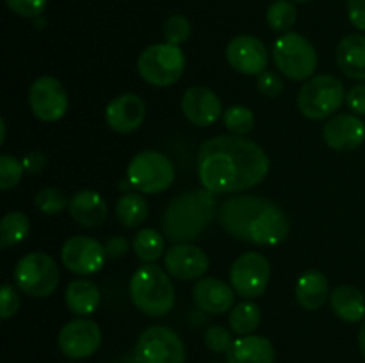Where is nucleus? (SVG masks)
Returning <instances> with one entry per match:
<instances>
[{
	"label": "nucleus",
	"mask_w": 365,
	"mask_h": 363,
	"mask_svg": "<svg viewBox=\"0 0 365 363\" xmlns=\"http://www.w3.org/2000/svg\"><path fill=\"white\" fill-rule=\"evenodd\" d=\"M225 56L230 68L242 75H260L269 64L267 46L255 36H235L228 43Z\"/></svg>",
	"instance_id": "15"
},
{
	"label": "nucleus",
	"mask_w": 365,
	"mask_h": 363,
	"mask_svg": "<svg viewBox=\"0 0 365 363\" xmlns=\"http://www.w3.org/2000/svg\"><path fill=\"white\" fill-rule=\"evenodd\" d=\"M269 157L245 135L207 139L198 152V178L214 194L241 192L262 184L269 173Z\"/></svg>",
	"instance_id": "1"
},
{
	"label": "nucleus",
	"mask_w": 365,
	"mask_h": 363,
	"mask_svg": "<svg viewBox=\"0 0 365 363\" xmlns=\"http://www.w3.org/2000/svg\"><path fill=\"white\" fill-rule=\"evenodd\" d=\"M349 21L365 32V0H348Z\"/></svg>",
	"instance_id": "43"
},
{
	"label": "nucleus",
	"mask_w": 365,
	"mask_h": 363,
	"mask_svg": "<svg viewBox=\"0 0 365 363\" xmlns=\"http://www.w3.org/2000/svg\"><path fill=\"white\" fill-rule=\"evenodd\" d=\"M146 117V105L135 93H123L110 100L106 109V121L110 130L118 134H130L143 125Z\"/></svg>",
	"instance_id": "19"
},
{
	"label": "nucleus",
	"mask_w": 365,
	"mask_h": 363,
	"mask_svg": "<svg viewBox=\"0 0 365 363\" xmlns=\"http://www.w3.org/2000/svg\"><path fill=\"white\" fill-rule=\"evenodd\" d=\"M68 212L78 226L96 228L107 219L109 206H107V201L100 192L84 189V191H78L71 196Z\"/></svg>",
	"instance_id": "22"
},
{
	"label": "nucleus",
	"mask_w": 365,
	"mask_h": 363,
	"mask_svg": "<svg viewBox=\"0 0 365 363\" xmlns=\"http://www.w3.org/2000/svg\"><path fill=\"white\" fill-rule=\"evenodd\" d=\"M185 71V56L180 46L171 43L150 45L138 59V73L146 84L168 88L177 84Z\"/></svg>",
	"instance_id": "6"
},
{
	"label": "nucleus",
	"mask_w": 365,
	"mask_h": 363,
	"mask_svg": "<svg viewBox=\"0 0 365 363\" xmlns=\"http://www.w3.org/2000/svg\"><path fill=\"white\" fill-rule=\"evenodd\" d=\"M102 344L100 326L91 319L78 317L64 324L57 337L61 352L71 359H86L95 354Z\"/></svg>",
	"instance_id": "13"
},
{
	"label": "nucleus",
	"mask_w": 365,
	"mask_h": 363,
	"mask_svg": "<svg viewBox=\"0 0 365 363\" xmlns=\"http://www.w3.org/2000/svg\"><path fill=\"white\" fill-rule=\"evenodd\" d=\"M182 112L185 120L191 121L196 127H210L221 117L223 103L220 96L207 85H192L182 96Z\"/></svg>",
	"instance_id": "18"
},
{
	"label": "nucleus",
	"mask_w": 365,
	"mask_h": 363,
	"mask_svg": "<svg viewBox=\"0 0 365 363\" xmlns=\"http://www.w3.org/2000/svg\"><path fill=\"white\" fill-rule=\"evenodd\" d=\"M163 36L166 43L180 46L191 36V21L185 16H182V14H173V16H170L164 21Z\"/></svg>",
	"instance_id": "36"
},
{
	"label": "nucleus",
	"mask_w": 365,
	"mask_h": 363,
	"mask_svg": "<svg viewBox=\"0 0 365 363\" xmlns=\"http://www.w3.org/2000/svg\"><path fill=\"white\" fill-rule=\"evenodd\" d=\"M289 217L277 203L269 201L250 230V241L257 246H277L289 235Z\"/></svg>",
	"instance_id": "20"
},
{
	"label": "nucleus",
	"mask_w": 365,
	"mask_h": 363,
	"mask_svg": "<svg viewBox=\"0 0 365 363\" xmlns=\"http://www.w3.org/2000/svg\"><path fill=\"white\" fill-rule=\"evenodd\" d=\"M274 66L282 75L296 82L314 77L317 68V52L312 43L298 32H285L274 41L271 50Z\"/></svg>",
	"instance_id": "5"
},
{
	"label": "nucleus",
	"mask_w": 365,
	"mask_h": 363,
	"mask_svg": "<svg viewBox=\"0 0 365 363\" xmlns=\"http://www.w3.org/2000/svg\"><path fill=\"white\" fill-rule=\"evenodd\" d=\"M214 363H221V362H214Z\"/></svg>",
	"instance_id": "48"
},
{
	"label": "nucleus",
	"mask_w": 365,
	"mask_h": 363,
	"mask_svg": "<svg viewBox=\"0 0 365 363\" xmlns=\"http://www.w3.org/2000/svg\"><path fill=\"white\" fill-rule=\"evenodd\" d=\"M227 363H274V347L260 335L235 338L227 352Z\"/></svg>",
	"instance_id": "23"
},
{
	"label": "nucleus",
	"mask_w": 365,
	"mask_h": 363,
	"mask_svg": "<svg viewBox=\"0 0 365 363\" xmlns=\"http://www.w3.org/2000/svg\"><path fill=\"white\" fill-rule=\"evenodd\" d=\"M323 141L335 152H353L364 144L365 123L356 114H335L324 123Z\"/></svg>",
	"instance_id": "17"
},
{
	"label": "nucleus",
	"mask_w": 365,
	"mask_h": 363,
	"mask_svg": "<svg viewBox=\"0 0 365 363\" xmlns=\"http://www.w3.org/2000/svg\"><path fill=\"white\" fill-rule=\"evenodd\" d=\"M298 109L309 120H328L346 102L344 84L334 75H314L298 93Z\"/></svg>",
	"instance_id": "4"
},
{
	"label": "nucleus",
	"mask_w": 365,
	"mask_h": 363,
	"mask_svg": "<svg viewBox=\"0 0 365 363\" xmlns=\"http://www.w3.org/2000/svg\"><path fill=\"white\" fill-rule=\"evenodd\" d=\"M269 260L255 251L241 255L230 267V287L245 299L260 298L269 285Z\"/></svg>",
	"instance_id": "10"
},
{
	"label": "nucleus",
	"mask_w": 365,
	"mask_h": 363,
	"mask_svg": "<svg viewBox=\"0 0 365 363\" xmlns=\"http://www.w3.org/2000/svg\"><path fill=\"white\" fill-rule=\"evenodd\" d=\"M103 246H106L107 258H113V260L123 258L128 251V241H127V237H123V235L110 237Z\"/></svg>",
	"instance_id": "42"
},
{
	"label": "nucleus",
	"mask_w": 365,
	"mask_h": 363,
	"mask_svg": "<svg viewBox=\"0 0 365 363\" xmlns=\"http://www.w3.org/2000/svg\"><path fill=\"white\" fill-rule=\"evenodd\" d=\"M216 212V196L207 189H192L178 194L163 214L164 237L173 244L196 241L212 223Z\"/></svg>",
	"instance_id": "2"
},
{
	"label": "nucleus",
	"mask_w": 365,
	"mask_h": 363,
	"mask_svg": "<svg viewBox=\"0 0 365 363\" xmlns=\"http://www.w3.org/2000/svg\"><path fill=\"white\" fill-rule=\"evenodd\" d=\"M134 358L138 363H184L187 351L171 327L152 326L139 335Z\"/></svg>",
	"instance_id": "9"
},
{
	"label": "nucleus",
	"mask_w": 365,
	"mask_h": 363,
	"mask_svg": "<svg viewBox=\"0 0 365 363\" xmlns=\"http://www.w3.org/2000/svg\"><path fill=\"white\" fill-rule=\"evenodd\" d=\"M346 103L353 114L365 116V84H356L346 93Z\"/></svg>",
	"instance_id": "41"
},
{
	"label": "nucleus",
	"mask_w": 365,
	"mask_h": 363,
	"mask_svg": "<svg viewBox=\"0 0 365 363\" xmlns=\"http://www.w3.org/2000/svg\"><path fill=\"white\" fill-rule=\"evenodd\" d=\"M34 205L39 212L46 214V216H56V214H61L63 210L68 209L70 199L61 189L43 187L36 192Z\"/></svg>",
	"instance_id": "33"
},
{
	"label": "nucleus",
	"mask_w": 365,
	"mask_h": 363,
	"mask_svg": "<svg viewBox=\"0 0 365 363\" xmlns=\"http://www.w3.org/2000/svg\"><path fill=\"white\" fill-rule=\"evenodd\" d=\"M127 180L143 194H159L173 185V162L164 153L146 149L138 153L127 167Z\"/></svg>",
	"instance_id": "8"
},
{
	"label": "nucleus",
	"mask_w": 365,
	"mask_h": 363,
	"mask_svg": "<svg viewBox=\"0 0 365 363\" xmlns=\"http://www.w3.org/2000/svg\"><path fill=\"white\" fill-rule=\"evenodd\" d=\"M106 258V246L86 235H75L68 238L61 249L63 265L78 276H89L102 270Z\"/></svg>",
	"instance_id": "14"
},
{
	"label": "nucleus",
	"mask_w": 365,
	"mask_h": 363,
	"mask_svg": "<svg viewBox=\"0 0 365 363\" xmlns=\"http://www.w3.org/2000/svg\"><path fill=\"white\" fill-rule=\"evenodd\" d=\"M24 164L14 159L13 155H9V153L0 155V189L9 191V189L16 187L24 177Z\"/></svg>",
	"instance_id": "35"
},
{
	"label": "nucleus",
	"mask_w": 365,
	"mask_h": 363,
	"mask_svg": "<svg viewBox=\"0 0 365 363\" xmlns=\"http://www.w3.org/2000/svg\"><path fill=\"white\" fill-rule=\"evenodd\" d=\"M294 2H309V0H294Z\"/></svg>",
	"instance_id": "47"
},
{
	"label": "nucleus",
	"mask_w": 365,
	"mask_h": 363,
	"mask_svg": "<svg viewBox=\"0 0 365 363\" xmlns=\"http://www.w3.org/2000/svg\"><path fill=\"white\" fill-rule=\"evenodd\" d=\"M203 340H205L207 347H209L212 352H216V354H223V352L227 354L230 345L234 344L230 331H228L225 326H217V324L216 326H210L209 330L205 331Z\"/></svg>",
	"instance_id": "37"
},
{
	"label": "nucleus",
	"mask_w": 365,
	"mask_h": 363,
	"mask_svg": "<svg viewBox=\"0 0 365 363\" xmlns=\"http://www.w3.org/2000/svg\"><path fill=\"white\" fill-rule=\"evenodd\" d=\"M132 249L135 256L145 263H153L163 256L164 251V237L153 228H143L135 233L132 241Z\"/></svg>",
	"instance_id": "30"
},
{
	"label": "nucleus",
	"mask_w": 365,
	"mask_h": 363,
	"mask_svg": "<svg viewBox=\"0 0 365 363\" xmlns=\"http://www.w3.org/2000/svg\"><path fill=\"white\" fill-rule=\"evenodd\" d=\"M257 85H259V91L264 96H269V98H277L284 91V80L274 71L266 70L264 73H260L259 78H257Z\"/></svg>",
	"instance_id": "40"
},
{
	"label": "nucleus",
	"mask_w": 365,
	"mask_h": 363,
	"mask_svg": "<svg viewBox=\"0 0 365 363\" xmlns=\"http://www.w3.org/2000/svg\"><path fill=\"white\" fill-rule=\"evenodd\" d=\"M330 306L339 319L360 322L365 317V295L351 285H339L330 294Z\"/></svg>",
	"instance_id": "27"
},
{
	"label": "nucleus",
	"mask_w": 365,
	"mask_h": 363,
	"mask_svg": "<svg viewBox=\"0 0 365 363\" xmlns=\"http://www.w3.org/2000/svg\"><path fill=\"white\" fill-rule=\"evenodd\" d=\"M164 267L171 278L180 281L200 280L209 269V256L191 242H178L164 253Z\"/></svg>",
	"instance_id": "16"
},
{
	"label": "nucleus",
	"mask_w": 365,
	"mask_h": 363,
	"mask_svg": "<svg viewBox=\"0 0 365 363\" xmlns=\"http://www.w3.org/2000/svg\"><path fill=\"white\" fill-rule=\"evenodd\" d=\"M267 203L269 199L259 198V196H232L220 209L217 217H220L221 228L234 238L248 242L250 230Z\"/></svg>",
	"instance_id": "11"
},
{
	"label": "nucleus",
	"mask_w": 365,
	"mask_h": 363,
	"mask_svg": "<svg viewBox=\"0 0 365 363\" xmlns=\"http://www.w3.org/2000/svg\"><path fill=\"white\" fill-rule=\"evenodd\" d=\"M128 294L139 312L148 317H163L175 306V287L168 270L146 263L130 278Z\"/></svg>",
	"instance_id": "3"
},
{
	"label": "nucleus",
	"mask_w": 365,
	"mask_h": 363,
	"mask_svg": "<svg viewBox=\"0 0 365 363\" xmlns=\"http://www.w3.org/2000/svg\"><path fill=\"white\" fill-rule=\"evenodd\" d=\"M262 320V312H260L259 305L252 301L239 302L237 306L230 310L228 315V326L239 337H248L257 331Z\"/></svg>",
	"instance_id": "29"
},
{
	"label": "nucleus",
	"mask_w": 365,
	"mask_h": 363,
	"mask_svg": "<svg viewBox=\"0 0 365 363\" xmlns=\"http://www.w3.org/2000/svg\"><path fill=\"white\" fill-rule=\"evenodd\" d=\"M359 347H360V354H362V358L365 359V320L362 326H360V331H359Z\"/></svg>",
	"instance_id": "45"
},
{
	"label": "nucleus",
	"mask_w": 365,
	"mask_h": 363,
	"mask_svg": "<svg viewBox=\"0 0 365 363\" xmlns=\"http://www.w3.org/2000/svg\"><path fill=\"white\" fill-rule=\"evenodd\" d=\"M192 299L200 310L214 315H223L234 308L235 292L217 278H200L192 288Z\"/></svg>",
	"instance_id": "21"
},
{
	"label": "nucleus",
	"mask_w": 365,
	"mask_h": 363,
	"mask_svg": "<svg viewBox=\"0 0 365 363\" xmlns=\"http://www.w3.org/2000/svg\"><path fill=\"white\" fill-rule=\"evenodd\" d=\"M267 25L274 32H287L294 27L298 20V9L291 0H274L266 13Z\"/></svg>",
	"instance_id": "32"
},
{
	"label": "nucleus",
	"mask_w": 365,
	"mask_h": 363,
	"mask_svg": "<svg viewBox=\"0 0 365 363\" xmlns=\"http://www.w3.org/2000/svg\"><path fill=\"white\" fill-rule=\"evenodd\" d=\"M29 107L38 120L53 123L68 110V93L59 78L43 75L29 88Z\"/></svg>",
	"instance_id": "12"
},
{
	"label": "nucleus",
	"mask_w": 365,
	"mask_h": 363,
	"mask_svg": "<svg viewBox=\"0 0 365 363\" xmlns=\"http://www.w3.org/2000/svg\"><path fill=\"white\" fill-rule=\"evenodd\" d=\"M64 301H66L68 310L71 313H75L77 317H88L98 310L102 294H100V287L95 281L77 278V280L68 283Z\"/></svg>",
	"instance_id": "26"
},
{
	"label": "nucleus",
	"mask_w": 365,
	"mask_h": 363,
	"mask_svg": "<svg viewBox=\"0 0 365 363\" xmlns=\"http://www.w3.org/2000/svg\"><path fill=\"white\" fill-rule=\"evenodd\" d=\"M13 276L18 290L34 299H45L52 295L59 285V267L50 255L34 251L20 258Z\"/></svg>",
	"instance_id": "7"
},
{
	"label": "nucleus",
	"mask_w": 365,
	"mask_h": 363,
	"mask_svg": "<svg viewBox=\"0 0 365 363\" xmlns=\"http://www.w3.org/2000/svg\"><path fill=\"white\" fill-rule=\"evenodd\" d=\"M339 70L353 80H365V36L348 34L337 45Z\"/></svg>",
	"instance_id": "25"
},
{
	"label": "nucleus",
	"mask_w": 365,
	"mask_h": 363,
	"mask_svg": "<svg viewBox=\"0 0 365 363\" xmlns=\"http://www.w3.org/2000/svg\"><path fill=\"white\" fill-rule=\"evenodd\" d=\"M223 123L234 135H246L255 127V116L245 105H232L223 112Z\"/></svg>",
	"instance_id": "34"
},
{
	"label": "nucleus",
	"mask_w": 365,
	"mask_h": 363,
	"mask_svg": "<svg viewBox=\"0 0 365 363\" xmlns=\"http://www.w3.org/2000/svg\"><path fill=\"white\" fill-rule=\"evenodd\" d=\"M0 128H2V135H0V144L6 142V121H0Z\"/></svg>",
	"instance_id": "46"
},
{
	"label": "nucleus",
	"mask_w": 365,
	"mask_h": 363,
	"mask_svg": "<svg viewBox=\"0 0 365 363\" xmlns=\"http://www.w3.org/2000/svg\"><path fill=\"white\" fill-rule=\"evenodd\" d=\"M31 231V221L24 212H7L0 221V246L11 248L24 241Z\"/></svg>",
	"instance_id": "31"
},
{
	"label": "nucleus",
	"mask_w": 365,
	"mask_h": 363,
	"mask_svg": "<svg viewBox=\"0 0 365 363\" xmlns=\"http://www.w3.org/2000/svg\"><path fill=\"white\" fill-rule=\"evenodd\" d=\"M7 7L18 16L38 18L46 7V0H6Z\"/></svg>",
	"instance_id": "39"
},
{
	"label": "nucleus",
	"mask_w": 365,
	"mask_h": 363,
	"mask_svg": "<svg viewBox=\"0 0 365 363\" xmlns=\"http://www.w3.org/2000/svg\"><path fill=\"white\" fill-rule=\"evenodd\" d=\"M20 310V295L14 285L4 283L0 287V317L4 320L14 317Z\"/></svg>",
	"instance_id": "38"
},
{
	"label": "nucleus",
	"mask_w": 365,
	"mask_h": 363,
	"mask_svg": "<svg viewBox=\"0 0 365 363\" xmlns=\"http://www.w3.org/2000/svg\"><path fill=\"white\" fill-rule=\"evenodd\" d=\"M21 164H24V167L27 173L38 174L46 167V157L43 152H31L24 157Z\"/></svg>",
	"instance_id": "44"
},
{
	"label": "nucleus",
	"mask_w": 365,
	"mask_h": 363,
	"mask_svg": "<svg viewBox=\"0 0 365 363\" xmlns=\"http://www.w3.org/2000/svg\"><path fill=\"white\" fill-rule=\"evenodd\" d=\"M294 295L303 310L316 312V310L323 308L324 302L330 298L328 278L321 270H307L296 281Z\"/></svg>",
	"instance_id": "24"
},
{
	"label": "nucleus",
	"mask_w": 365,
	"mask_h": 363,
	"mask_svg": "<svg viewBox=\"0 0 365 363\" xmlns=\"http://www.w3.org/2000/svg\"><path fill=\"white\" fill-rule=\"evenodd\" d=\"M116 217L123 226L135 228L148 217V201L141 192H125L116 203Z\"/></svg>",
	"instance_id": "28"
}]
</instances>
